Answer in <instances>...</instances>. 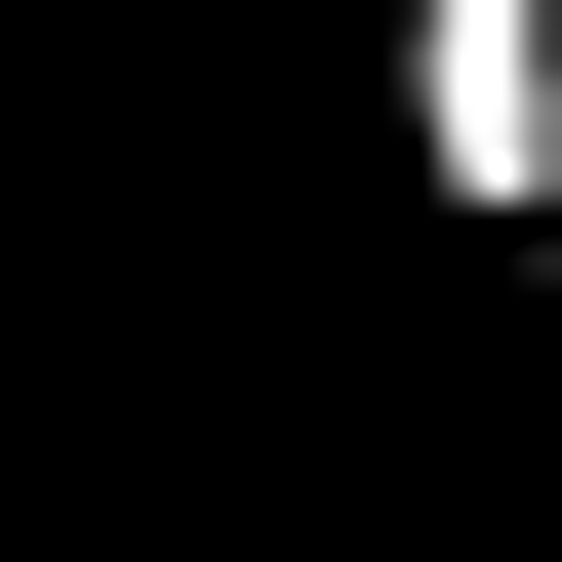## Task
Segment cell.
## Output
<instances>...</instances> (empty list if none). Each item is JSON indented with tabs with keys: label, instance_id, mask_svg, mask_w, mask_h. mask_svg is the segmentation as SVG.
I'll list each match as a JSON object with an SVG mask.
<instances>
[{
	"label": "cell",
	"instance_id": "cell-1",
	"mask_svg": "<svg viewBox=\"0 0 562 562\" xmlns=\"http://www.w3.org/2000/svg\"><path fill=\"white\" fill-rule=\"evenodd\" d=\"M402 201L442 241H562V0H402Z\"/></svg>",
	"mask_w": 562,
	"mask_h": 562
}]
</instances>
